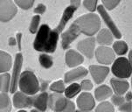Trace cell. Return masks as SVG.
<instances>
[{
    "instance_id": "cell-1",
    "label": "cell",
    "mask_w": 132,
    "mask_h": 112,
    "mask_svg": "<svg viewBox=\"0 0 132 112\" xmlns=\"http://www.w3.org/2000/svg\"><path fill=\"white\" fill-rule=\"evenodd\" d=\"M59 33L52 30L47 25H42L33 42V47L36 51L44 53H53L56 50Z\"/></svg>"
},
{
    "instance_id": "cell-2",
    "label": "cell",
    "mask_w": 132,
    "mask_h": 112,
    "mask_svg": "<svg viewBox=\"0 0 132 112\" xmlns=\"http://www.w3.org/2000/svg\"><path fill=\"white\" fill-rule=\"evenodd\" d=\"M75 23L79 26L81 33L87 36H93L99 31L101 27V21L98 15L95 13H88L78 18Z\"/></svg>"
},
{
    "instance_id": "cell-3",
    "label": "cell",
    "mask_w": 132,
    "mask_h": 112,
    "mask_svg": "<svg viewBox=\"0 0 132 112\" xmlns=\"http://www.w3.org/2000/svg\"><path fill=\"white\" fill-rule=\"evenodd\" d=\"M19 86L21 92L28 95H34L40 89L38 78L31 71H24L21 74L19 81Z\"/></svg>"
},
{
    "instance_id": "cell-4",
    "label": "cell",
    "mask_w": 132,
    "mask_h": 112,
    "mask_svg": "<svg viewBox=\"0 0 132 112\" xmlns=\"http://www.w3.org/2000/svg\"><path fill=\"white\" fill-rule=\"evenodd\" d=\"M48 106L53 112H75V103L72 101L58 93L49 95Z\"/></svg>"
},
{
    "instance_id": "cell-5",
    "label": "cell",
    "mask_w": 132,
    "mask_h": 112,
    "mask_svg": "<svg viewBox=\"0 0 132 112\" xmlns=\"http://www.w3.org/2000/svg\"><path fill=\"white\" fill-rule=\"evenodd\" d=\"M113 75L117 78L126 79L129 78L132 74V65L128 59L124 57H120L115 60L111 68Z\"/></svg>"
},
{
    "instance_id": "cell-6",
    "label": "cell",
    "mask_w": 132,
    "mask_h": 112,
    "mask_svg": "<svg viewBox=\"0 0 132 112\" xmlns=\"http://www.w3.org/2000/svg\"><path fill=\"white\" fill-rule=\"evenodd\" d=\"M81 33V31L75 22L69 26V28L66 32L61 34V46L63 49H67L70 46L73 40L77 39V37Z\"/></svg>"
},
{
    "instance_id": "cell-7",
    "label": "cell",
    "mask_w": 132,
    "mask_h": 112,
    "mask_svg": "<svg viewBox=\"0 0 132 112\" xmlns=\"http://www.w3.org/2000/svg\"><path fill=\"white\" fill-rule=\"evenodd\" d=\"M18 12L16 5L12 0H1V12L0 19L2 22H7L11 20Z\"/></svg>"
},
{
    "instance_id": "cell-8",
    "label": "cell",
    "mask_w": 132,
    "mask_h": 112,
    "mask_svg": "<svg viewBox=\"0 0 132 112\" xmlns=\"http://www.w3.org/2000/svg\"><path fill=\"white\" fill-rule=\"evenodd\" d=\"M22 64H23V56L21 53H18L15 57L14 61V67H13L12 71V83H11V93H15L17 91V87L19 85V81L20 78V71H21Z\"/></svg>"
},
{
    "instance_id": "cell-9",
    "label": "cell",
    "mask_w": 132,
    "mask_h": 112,
    "mask_svg": "<svg viewBox=\"0 0 132 112\" xmlns=\"http://www.w3.org/2000/svg\"><path fill=\"white\" fill-rule=\"evenodd\" d=\"M95 57L101 64H111L115 60V53L111 48L107 46H99L95 50Z\"/></svg>"
},
{
    "instance_id": "cell-10",
    "label": "cell",
    "mask_w": 132,
    "mask_h": 112,
    "mask_svg": "<svg viewBox=\"0 0 132 112\" xmlns=\"http://www.w3.org/2000/svg\"><path fill=\"white\" fill-rule=\"evenodd\" d=\"M97 10H98V12L100 13L101 17L102 18L103 21L105 22V24L108 26L109 29L112 32L114 36L116 38H117V39H120V38L122 37V33H121L120 31L118 30L117 26H116L114 20L111 19V17L109 16V14L107 12L106 8H105L103 5H99L97 7Z\"/></svg>"
},
{
    "instance_id": "cell-11",
    "label": "cell",
    "mask_w": 132,
    "mask_h": 112,
    "mask_svg": "<svg viewBox=\"0 0 132 112\" xmlns=\"http://www.w3.org/2000/svg\"><path fill=\"white\" fill-rule=\"evenodd\" d=\"M95 46V39L92 37L87 38L85 39H82L77 45V48L82 54H84L88 59L94 56V50Z\"/></svg>"
},
{
    "instance_id": "cell-12",
    "label": "cell",
    "mask_w": 132,
    "mask_h": 112,
    "mask_svg": "<svg viewBox=\"0 0 132 112\" xmlns=\"http://www.w3.org/2000/svg\"><path fill=\"white\" fill-rule=\"evenodd\" d=\"M89 71L95 83L101 84L109 73V68L105 66L92 65L89 67Z\"/></svg>"
},
{
    "instance_id": "cell-13",
    "label": "cell",
    "mask_w": 132,
    "mask_h": 112,
    "mask_svg": "<svg viewBox=\"0 0 132 112\" xmlns=\"http://www.w3.org/2000/svg\"><path fill=\"white\" fill-rule=\"evenodd\" d=\"M33 97L23 92H16L13 95V104L18 109L30 108L32 106Z\"/></svg>"
},
{
    "instance_id": "cell-14",
    "label": "cell",
    "mask_w": 132,
    "mask_h": 112,
    "mask_svg": "<svg viewBox=\"0 0 132 112\" xmlns=\"http://www.w3.org/2000/svg\"><path fill=\"white\" fill-rule=\"evenodd\" d=\"M77 105L81 110L91 111L95 105V102L94 100L93 95L90 93L83 92L77 98Z\"/></svg>"
},
{
    "instance_id": "cell-15",
    "label": "cell",
    "mask_w": 132,
    "mask_h": 112,
    "mask_svg": "<svg viewBox=\"0 0 132 112\" xmlns=\"http://www.w3.org/2000/svg\"><path fill=\"white\" fill-rule=\"evenodd\" d=\"M76 9L77 8H75V6L70 4V5H69L68 7H67L66 10L64 11L63 15H62V17H61V19H60V21L59 22V25H58L56 26V28L54 29L59 34L63 31V29L65 28L66 25L68 24V22L73 18V13H75V12L76 11Z\"/></svg>"
},
{
    "instance_id": "cell-16",
    "label": "cell",
    "mask_w": 132,
    "mask_h": 112,
    "mask_svg": "<svg viewBox=\"0 0 132 112\" xmlns=\"http://www.w3.org/2000/svg\"><path fill=\"white\" fill-rule=\"evenodd\" d=\"M65 60L69 68H73L83 62V56L75 50H68L65 55Z\"/></svg>"
},
{
    "instance_id": "cell-17",
    "label": "cell",
    "mask_w": 132,
    "mask_h": 112,
    "mask_svg": "<svg viewBox=\"0 0 132 112\" xmlns=\"http://www.w3.org/2000/svg\"><path fill=\"white\" fill-rule=\"evenodd\" d=\"M49 102V95L46 92H42L33 97L32 106L39 111L45 112L47 109Z\"/></svg>"
},
{
    "instance_id": "cell-18",
    "label": "cell",
    "mask_w": 132,
    "mask_h": 112,
    "mask_svg": "<svg viewBox=\"0 0 132 112\" xmlns=\"http://www.w3.org/2000/svg\"><path fill=\"white\" fill-rule=\"evenodd\" d=\"M88 70L83 67H80V68L73 69V70L69 71L65 75V82L69 83V82H72L73 81L83 78L88 75Z\"/></svg>"
},
{
    "instance_id": "cell-19",
    "label": "cell",
    "mask_w": 132,
    "mask_h": 112,
    "mask_svg": "<svg viewBox=\"0 0 132 112\" xmlns=\"http://www.w3.org/2000/svg\"><path fill=\"white\" fill-rule=\"evenodd\" d=\"M111 86H112L113 90L115 91L116 95H122L128 91L129 89V82L125 80L122 79H111L110 81Z\"/></svg>"
},
{
    "instance_id": "cell-20",
    "label": "cell",
    "mask_w": 132,
    "mask_h": 112,
    "mask_svg": "<svg viewBox=\"0 0 132 112\" xmlns=\"http://www.w3.org/2000/svg\"><path fill=\"white\" fill-rule=\"evenodd\" d=\"M113 33L109 29H102L97 35L96 40L100 45L106 46V45H110L113 42Z\"/></svg>"
},
{
    "instance_id": "cell-21",
    "label": "cell",
    "mask_w": 132,
    "mask_h": 112,
    "mask_svg": "<svg viewBox=\"0 0 132 112\" xmlns=\"http://www.w3.org/2000/svg\"><path fill=\"white\" fill-rule=\"evenodd\" d=\"M12 67V57L7 53L1 51L0 53V71L2 74L6 73Z\"/></svg>"
},
{
    "instance_id": "cell-22",
    "label": "cell",
    "mask_w": 132,
    "mask_h": 112,
    "mask_svg": "<svg viewBox=\"0 0 132 112\" xmlns=\"http://www.w3.org/2000/svg\"><path fill=\"white\" fill-rule=\"evenodd\" d=\"M112 95V89L107 85H102L95 89V96L97 101H103Z\"/></svg>"
},
{
    "instance_id": "cell-23",
    "label": "cell",
    "mask_w": 132,
    "mask_h": 112,
    "mask_svg": "<svg viewBox=\"0 0 132 112\" xmlns=\"http://www.w3.org/2000/svg\"><path fill=\"white\" fill-rule=\"evenodd\" d=\"M12 79L7 73L2 74L0 76V90L2 93H7L11 89Z\"/></svg>"
},
{
    "instance_id": "cell-24",
    "label": "cell",
    "mask_w": 132,
    "mask_h": 112,
    "mask_svg": "<svg viewBox=\"0 0 132 112\" xmlns=\"http://www.w3.org/2000/svg\"><path fill=\"white\" fill-rule=\"evenodd\" d=\"M12 104L9 96L6 93H1L0 95V112H11Z\"/></svg>"
},
{
    "instance_id": "cell-25",
    "label": "cell",
    "mask_w": 132,
    "mask_h": 112,
    "mask_svg": "<svg viewBox=\"0 0 132 112\" xmlns=\"http://www.w3.org/2000/svg\"><path fill=\"white\" fill-rule=\"evenodd\" d=\"M80 90H81V87H80V84L78 83H73L71 85H69L68 88L65 90V95H66L67 98L70 99V98L75 97L76 95H78Z\"/></svg>"
},
{
    "instance_id": "cell-26",
    "label": "cell",
    "mask_w": 132,
    "mask_h": 112,
    "mask_svg": "<svg viewBox=\"0 0 132 112\" xmlns=\"http://www.w3.org/2000/svg\"><path fill=\"white\" fill-rule=\"evenodd\" d=\"M113 49L115 50L116 53H117L118 55H124L128 52V46L124 41L118 40V41H116L114 43Z\"/></svg>"
},
{
    "instance_id": "cell-27",
    "label": "cell",
    "mask_w": 132,
    "mask_h": 112,
    "mask_svg": "<svg viewBox=\"0 0 132 112\" xmlns=\"http://www.w3.org/2000/svg\"><path fill=\"white\" fill-rule=\"evenodd\" d=\"M39 61L40 65H41V66L45 68H52L53 64L52 57H51L50 55L46 54V53H42V54L39 55Z\"/></svg>"
},
{
    "instance_id": "cell-28",
    "label": "cell",
    "mask_w": 132,
    "mask_h": 112,
    "mask_svg": "<svg viewBox=\"0 0 132 112\" xmlns=\"http://www.w3.org/2000/svg\"><path fill=\"white\" fill-rule=\"evenodd\" d=\"M95 112H115V108L110 102H103L96 107Z\"/></svg>"
},
{
    "instance_id": "cell-29",
    "label": "cell",
    "mask_w": 132,
    "mask_h": 112,
    "mask_svg": "<svg viewBox=\"0 0 132 112\" xmlns=\"http://www.w3.org/2000/svg\"><path fill=\"white\" fill-rule=\"evenodd\" d=\"M50 89L52 91L58 94H61V93H65V84L63 81H57V82H53L52 85L50 86Z\"/></svg>"
},
{
    "instance_id": "cell-30",
    "label": "cell",
    "mask_w": 132,
    "mask_h": 112,
    "mask_svg": "<svg viewBox=\"0 0 132 112\" xmlns=\"http://www.w3.org/2000/svg\"><path fill=\"white\" fill-rule=\"evenodd\" d=\"M14 1L23 10H28L33 5L35 0H14Z\"/></svg>"
},
{
    "instance_id": "cell-31",
    "label": "cell",
    "mask_w": 132,
    "mask_h": 112,
    "mask_svg": "<svg viewBox=\"0 0 132 112\" xmlns=\"http://www.w3.org/2000/svg\"><path fill=\"white\" fill-rule=\"evenodd\" d=\"M39 21H40L39 15H35V16L32 18V21H31V25H30V29H29L31 33H36L38 32V27H39Z\"/></svg>"
},
{
    "instance_id": "cell-32",
    "label": "cell",
    "mask_w": 132,
    "mask_h": 112,
    "mask_svg": "<svg viewBox=\"0 0 132 112\" xmlns=\"http://www.w3.org/2000/svg\"><path fill=\"white\" fill-rule=\"evenodd\" d=\"M102 1L104 7L108 9L109 11H111L119 4L121 0H102Z\"/></svg>"
},
{
    "instance_id": "cell-33",
    "label": "cell",
    "mask_w": 132,
    "mask_h": 112,
    "mask_svg": "<svg viewBox=\"0 0 132 112\" xmlns=\"http://www.w3.org/2000/svg\"><path fill=\"white\" fill-rule=\"evenodd\" d=\"M83 5L89 12H95L97 5V0H84Z\"/></svg>"
},
{
    "instance_id": "cell-34",
    "label": "cell",
    "mask_w": 132,
    "mask_h": 112,
    "mask_svg": "<svg viewBox=\"0 0 132 112\" xmlns=\"http://www.w3.org/2000/svg\"><path fill=\"white\" fill-rule=\"evenodd\" d=\"M112 102L116 106H121L122 104H123L125 102H126V99H125V97H123L122 95H115L112 96Z\"/></svg>"
},
{
    "instance_id": "cell-35",
    "label": "cell",
    "mask_w": 132,
    "mask_h": 112,
    "mask_svg": "<svg viewBox=\"0 0 132 112\" xmlns=\"http://www.w3.org/2000/svg\"><path fill=\"white\" fill-rule=\"evenodd\" d=\"M118 109L121 112H132V102L126 101L123 104L118 107Z\"/></svg>"
},
{
    "instance_id": "cell-36",
    "label": "cell",
    "mask_w": 132,
    "mask_h": 112,
    "mask_svg": "<svg viewBox=\"0 0 132 112\" xmlns=\"http://www.w3.org/2000/svg\"><path fill=\"white\" fill-rule=\"evenodd\" d=\"M80 87H81V89H83V90L89 91L93 89V83L89 80H84L80 83Z\"/></svg>"
},
{
    "instance_id": "cell-37",
    "label": "cell",
    "mask_w": 132,
    "mask_h": 112,
    "mask_svg": "<svg viewBox=\"0 0 132 112\" xmlns=\"http://www.w3.org/2000/svg\"><path fill=\"white\" fill-rule=\"evenodd\" d=\"M46 5L43 4H38L37 7L34 9V12L36 13V14H43V13L46 12Z\"/></svg>"
},
{
    "instance_id": "cell-38",
    "label": "cell",
    "mask_w": 132,
    "mask_h": 112,
    "mask_svg": "<svg viewBox=\"0 0 132 112\" xmlns=\"http://www.w3.org/2000/svg\"><path fill=\"white\" fill-rule=\"evenodd\" d=\"M16 39H17V45H18V46H19V49L20 50V49H21V39H22L21 33H18Z\"/></svg>"
},
{
    "instance_id": "cell-39",
    "label": "cell",
    "mask_w": 132,
    "mask_h": 112,
    "mask_svg": "<svg viewBox=\"0 0 132 112\" xmlns=\"http://www.w3.org/2000/svg\"><path fill=\"white\" fill-rule=\"evenodd\" d=\"M80 1H81V0H70L71 5L75 6V8H78L80 4Z\"/></svg>"
},
{
    "instance_id": "cell-40",
    "label": "cell",
    "mask_w": 132,
    "mask_h": 112,
    "mask_svg": "<svg viewBox=\"0 0 132 112\" xmlns=\"http://www.w3.org/2000/svg\"><path fill=\"white\" fill-rule=\"evenodd\" d=\"M125 99L126 101H128V102H131L132 101V93L131 92H127L126 95L124 96Z\"/></svg>"
},
{
    "instance_id": "cell-41",
    "label": "cell",
    "mask_w": 132,
    "mask_h": 112,
    "mask_svg": "<svg viewBox=\"0 0 132 112\" xmlns=\"http://www.w3.org/2000/svg\"><path fill=\"white\" fill-rule=\"evenodd\" d=\"M9 45H11V46H15V45H17V39H15V38H11V39H9Z\"/></svg>"
},
{
    "instance_id": "cell-42",
    "label": "cell",
    "mask_w": 132,
    "mask_h": 112,
    "mask_svg": "<svg viewBox=\"0 0 132 112\" xmlns=\"http://www.w3.org/2000/svg\"><path fill=\"white\" fill-rule=\"evenodd\" d=\"M129 62H130L131 65H132V49H131L130 52H129Z\"/></svg>"
},
{
    "instance_id": "cell-43",
    "label": "cell",
    "mask_w": 132,
    "mask_h": 112,
    "mask_svg": "<svg viewBox=\"0 0 132 112\" xmlns=\"http://www.w3.org/2000/svg\"><path fill=\"white\" fill-rule=\"evenodd\" d=\"M75 112H92V111H88V110H81V109H79V110H76Z\"/></svg>"
},
{
    "instance_id": "cell-44",
    "label": "cell",
    "mask_w": 132,
    "mask_h": 112,
    "mask_svg": "<svg viewBox=\"0 0 132 112\" xmlns=\"http://www.w3.org/2000/svg\"><path fill=\"white\" fill-rule=\"evenodd\" d=\"M31 112H41V111H39V109H32V110H31Z\"/></svg>"
},
{
    "instance_id": "cell-45",
    "label": "cell",
    "mask_w": 132,
    "mask_h": 112,
    "mask_svg": "<svg viewBox=\"0 0 132 112\" xmlns=\"http://www.w3.org/2000/svg\"><path fill=\"white\" fill-rule=\"evenodd\" d=\"M18 112H27V111H26V110H19V111H18Z\"/></svg>"
},
{
    "instance_id": "cell-46",
    "label": "cell",
    "mask_w": 132,
    "mask_h": 112,
    "mask_svg": "<svg viewBox=\"0 0 132 112\" xmlns=\"http://www.w3.org/2000/svg\"><path fill=\"white\" fill-rule=\"evenodd\" d=\"M131 85H132V78H131Z\"/></svg>"
}]
</instances>
